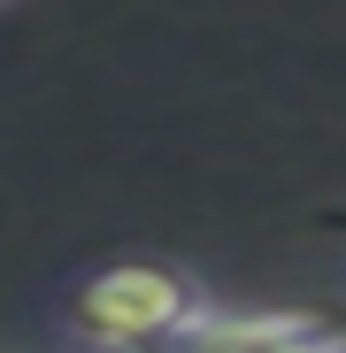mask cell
<instances>
[{
  "label": "cell",
  "instance_id": "1",
  "mask_svg": "<svg viewBox=\"0 0 346 353\" xmlns=\"http://www.w3.org/2000/svg\"><path fill=\"white\" fill-rule=\"evenodd\" d=\"M208 307V292L162 261H115V269H93L77 292H70V330L93 338V345H162V338H193Z\"/></svg>",
  "mask_w": 346,
  "mask_h": 353
},
{
  "label": "cell",
  "instance_id": "2",
  "mask_svg": "<svg viewBox=\"0 0 346 353\" xmlns=\"http://www.w3.org/2000/svg\"><path fill=\"white\" fill-rule=\"evenodd\" d=\"M323 338H331V323H316V315H300V307L231 315V307H215V300H208L185 345H323Z\"/></svg>",
  "mask_w": 346,
  "mask_h": 353
}]
</instances>
